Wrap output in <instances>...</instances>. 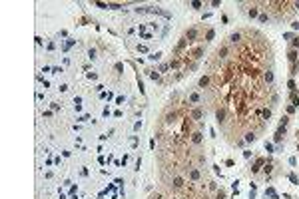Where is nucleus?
<instances>
[{
  "mask_svg": "<svg viewBox=\"0 0 299 199\" xmlns=\"http://www.w3.org/2000/svg\"><path fill=\"white\" fill-rule=\"evenodd\" d=\"M203 116H205V110H203V108H193V110L189 111V118H191V122H199Z\"/></svg>",
  "mask_w": 299,
  "mask_h": 199,
  "instance_id": "f257e3e1",
  "label": "nucleus"
},
{
  "mask_svg": "<svg viewBox=\"0 0 299 199\" xmlns=\"http://www.w3.org/2000/svg\"><path fill=\"white\" fill-rule=\"evenodd\" d=\"M189 142H191V145H199L201 142H203V135L199 132H193L191 135H189Z\"/></svg>",
  "mask_w": 299,
  "mask_h": 199,
  "instance_id": "f03ea898",
  "label": "nucleus"
},
{
  "mask_svg": "<svg viewBox=\"0 0 299 199\" xmlns=\"http://www.w3.org/2000/svg\"><path fill=\"white\" fill-rule=\"evenodd\" d=\"M189 104H193V106H198L199 102H201V96H199L198 92H193V94H189V98H188Z\"/></svg>",
  "mask_w": 299,
  "mask_h": 199,
  "instance_id": "7ed1b4c3",
  "label": "nucleus"
},
{
  "mask_svg": "<svg viewBox=\"0 0 299 199\" xmlns=\"http://www.w3.org/2000/svg\"><path fill=\"white\" fill-rule=\"evenodd\" d=\"M283 135H285V128L279 125V130H277V133H275V144H279V142L283 139Z\"/></svg>",
  "mask_w": 299,
  "mask_h": 199,
  "instance_id": "20e7f679",
  "label": "nucleus"
},
{
  "mask_svg": "<svg viewBox=\"0 0 299 199\" xmlns=\"http://www.w3.org/2000/svg\"><path fill=\"white\" fill-rule=\"evenodd\" d=\"M210 84H211V78H210V74H208V76H203L201 80H199V88H208Z\"/></svg>",
  "mask_w": 299,
  "mask_h": 199,
  "instance_id": "39448f33",
  "label": "nucleus"
},
{
  "mask_svg": "<svg viewBox=\"0 0 299 199\" xmlns=\"http://www.w3.org/2000/svg\"><path fill=\"white\" fill-rule=\"evenodd\" d=\"M255 6H257V4H251V8L247 10V14H249L251 18H255V16H257V8H255Z\"/></svg>",
  "mask_w": 299,
  "mask_h": 199,
  "instance_id": "423d86ee",
  "label": "nucleus"
},
{
  "mask_svg": "<svg viewBox=\"0 0 299 199\" xmlns=\"http://www.w3.org/2000/svg\"><path fill=\"white\" fill-rule=\"evenodd\" d=\"M255 137H257V135H255V132H249L247 135H245V142H253Z\"/></svg>",
  "mask_w": 299,
  "mask_h": 199,
  "instance_id": "0eeeda50",
  "label": "nucleus"
},
{
  "mask_svg": "<svg viewBox=\"0 0 299 199\" xmlns=\"http://www.w3.org/2000/svg\"><path fill=\"white\" fill-rule=\"evenodd\" d=\"M215 197H217V199H225V191H223V189H220V191H217V195H215Z\"/></svg>",
  "mask_w": 299,
  "mask_h": 199,
  "instance_id": "6e6552de",
  "label": "nucleus"
},
{
  "mask_svg": "<svg viewBox=\"0 0 299 199\" xmlns=\"http://www.w3.org/2000/svg\"><path fill=\"white\" fill-rule=\"evenodd\" d=\"M259 22H267V14H259Z\"/></svg>",
  "mask_w": 299,
  "mask_h": 199,
  "instance_id": "1a4fd4ad",
  "label": "nucleus"
},
{
  "mask_svg": "<svg viewBox=\"0 0 299 199\" xmlns=\"http://www.w3.org/2000/svg\"><path fill=\"white\" fill-rule=\"evenodd\" d=\"M297 151H299V142H297Z\"/></svg>",
  "mask_w": 299,
  "mask_h": 199,
  "instance_id": "9d476101",
  "label": "nucleus"
}]
</instances>
